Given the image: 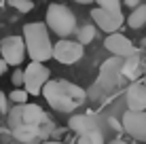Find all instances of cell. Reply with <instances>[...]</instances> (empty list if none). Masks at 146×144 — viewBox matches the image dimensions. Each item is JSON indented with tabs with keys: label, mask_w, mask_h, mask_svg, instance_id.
Instances as JSON below:
<instances>
[{
	"label": "cell",
	"mask_w": 146,
	"mask_h": 144,
	"mask_svg": "<svg viewBox=\"0 0 146 144\" xmlns=\"http://www.w3.org/2000/svg\"><path fill=\"white\" fill-rule=\"evenodd\" d=\"M9 127H11L15 140L21 144H32L36 140H44L53 131V123L49 115L36 104L26 106H13L7 115Z\"/></svg>",
	"instance_id": "obj_1"
},
{
	"label": "cell",
	"mask_w": 146,
	"mask_h": 144,
	"mask_svg": "<svg viewBox=\"0 0 146 144\" xmlns=\"http://www.w3.org/2000/svg\"><path fill=\"white\" fill-rule=\"evenodd\" d=\"M42 98L55 112H74L89 100V93L83 87L66 78H51L42 89Z\"/></svg>",
	"instance_id": "obj_2"
},
{
	"label": "cell",
	"mask_w": 146,
	"mask_h": 144,
	"mask_svg": "<svg viewBox=\"0 0 146 144\" xmlns=\"http://www.w3.org/2000/svg\"><path fill=\"white\" fill-rule=\"evenodd\" d=\"M23 42L26 53L36 64H44L53 57V42L49 36V28L42 21H32L23 26Z\"/></svg>",
	"instance_id": "obj_3"
},
{
	"label": "cell",
	"mask_w": 146,
	"mask_h": 144,
	"mask_svg": "<svg viewBox=\"0 0 146 144\" xmlns=\"http://www.w3.org/2000/svg\"><path fill=\"white\" fill-rule=\"evenodd\" d=\"M121 70H123V59H119V57L106 59L102 64V68H100V76L95 81L93 89L89 91V98L91 100H100V98H106L108 93H112L119 87V81L123 76Z\"/></svg>",
	"instance_id": "obj_4"
},
{
	"label": "cell",
	"mask_w": 146,
	"mask_h": 144,
	"mask_svg": "<svg viewBox=\"0 0 146 144\" xmlns=\"http://www.w3.org/2000/svg\"><path fill=\"white\" fill-rule=\"evenodd\" d=\"M44 17H47V28L62 40H68V36L76 32V15L66 4H49Z\"/></svg>",
	"instance_id": "obj_5"
},
{
	"label": "cell",
	"mask_w": 146,
	"mask_h": 144,
	"mask_svg": "<svg viewBox=\"0 0 146 144\" xmlns=\"http://www.w3.org/2000/svg\"><path fill=\"white\" fill-rule=\"evenodd\" d=\"M49 81H51L49 78V68L44 64L30 62L23 68V89H26L28 96H32V98L42 96V89Z\"/></svg>",
	"instance_id": "obj_6"
},
{
	"label": "cell",
	"mask_w": 146,
	"mask_h": 144,
	"mask_svg": "<svg viewBox=\"0 0 146 144\" xmlns=\"http://www.w3.org/2000/svg\"><path fill=\"white\" fill-rule=\"evenodd\" d=\"M26 55L23 36H7L0 40V57L7 62V66H19Z\"/></svg>",
	"instance_id": "obj_7"
},
{
	"label": "cell",
	"mask_w": 146,
	"mask_h": 144,
	"mask_svg": "<svg viewBox=\"0 0 146 144\" xmlns=\"http://www.w3.org/2000/svg\"><path fill=\"white\" fill-rule=\"evenodd\" d=\"M85 55V47L78 44L76 40H59L53 44V59L64 66H72V64L80 62Z\"/></svg>",
	"instance_id": "obj_8"
},
{
	"label": "cell",
	"mask_w": 146,
	"mask_h": 144,
	"mask_svg": "<svg viewBox=\"0 0 146 144\" xmlns=\"http://www.w3.org/2000/svg\"><path fill=\"white\" fill-rule=\"evenodd\" d=\"M91 19H93L95 26L102 30V32H106L108 36L110 34H117L121 30V26L125 23L123 11L121 13H112V11H104V9H100V7L91 9Z\"/></svg>",
	"instance_id": "obj_9"
},
{
	"label": "cell",
	"mask_w": 146,
	"mask_h": 144,
	"mask_svg": "<svg viewBox=\"0 0 146 144\" xmlns=\"http://www.w3.org/2000/svg\"><path fill=\"white\" fill-rule=\"evenodd\" d=\"M121 125L127 136H131L133 140L146 144V112H129L125 110V115L121 117Z\"/></svg>",
	"instance_id": "obj_10"
},
{
	"label": "cell",
	"mask_w": 146,
	"mask_h": 144,
	"mask_svg": "<svg viewBox=\"0 0 146 144\" xmlns=\"http://www.w3.org/2000/svg\"><path fill=\"white\" fill-rule=\"evenodd\" d=\"M104 47H106V51L112 53V57H119V59H127V57H133V55H135L133 42L129 40L125 34H119V32L106 36Z\"/></svg>",
	"instance_id": "obj_11"
},
{
	"label": "cell",
	"mask_w": 146,
	"mask_h": 144,
	"mask_svg": "<svg viewBox=\"0 0 146 144\" xmlns=\"http://www.w3.org/2000/svg\"><path fill=\"white\" fill-rule=\"evenodd\" d=\"M125 102L129 112H146V85L142 81H135L127 87Z\"/></svg>",
	"instance_id": "obj_12"
},
{
	"label": "cell",
	"mask_w": 146,
	"mask_h": 144,
	"mask_svg": "<svg viewBox=\"0 0 146 144\" xmlns=\"http://www.w3.org/2000/svg\"><path fill=\"white\" fill-rule=\"evenodd\" d=\"M70 129L76 131L78 136L91 131H102V119L95 115H74L70 119Z\"/></svg>",
	"instance_id": "obj_13"
},
{
	"label": "cell",
	"mask_w": 146,
	"mask_h": 144,
	"mask_svg": "<svg viewBox=\"0 0 146 144\" xmlns=\"http://www.w3.org/2000/svg\"><path fill=\"white\" fill-rule=\"evenodd\" d=\"M121 74H123L125 78H129V81H133V83H135V78L142 74V64H140L138 53H135L133 57L123 59V70H121Z\"/></svg>",
	"instance_id": "obj_14"
},
{
	"label": "cell",
	"mask_w": 146,
	"mask_h": 144,
	"mask_svg": "<svg viewBox=\"0 0 146 144\" xmlns=\"http://www.w3.org/2000/svg\"><path fill=\"white\" fill-rule=\"evenodd\" d=\"M127 26L131 28V30H140V28H144L146 26V4H140L135 11H131L127 15Z\"/></svg>",
	"instance_id": "obj_15"
},
{
	"label": "cell",
	"mask_w": 146,
	"mask_h": 144,
	"mask_svg": "<svg viewBox=\"0 0 146 144\" xmlns=\"http://www.w3.org/2000/svg\"><path fill=\"white\" fill-rule=\"evenodd\" d=\"M95 34H98V28L95 26H83L76 30V42L83 44V47H87L89 42L95 40Z\"/></svg>",
	"instance_id": "obj_16"
},
{
	"label": "cell",
	"mask_w": 146,
	"mask_h": 144,
	"mask_svg": "<svg viewBox=\"0 0 146 144\" xmlns=\"http://www.w3.org/2000/svg\"><path fill=\"white\" fill-rule=\"evenodd\" d=\"M76 144H104V131L83 133V136H78V142Z\"/></svg>",
	"instance_id": "obj_17"
},
{
	"label": "cell",
	"mask_w": 146,
	"mask_h": 144,
	"mask_svg": "<svg viewBox=\"0 0 146 144\" xmlns=\"http://www.w3.org/2000/svg\"><path fill=\"white\" fill-rule=\"evenodd\" d=\"M28 93H26V89H13V91L11 93H9V100H11L13 104H15V106H26V104H28Z\"/></svg>",
	"instance_id": "obj_18"
},
{
	"label": "cell",
	"mask_w": 146,
	"mask_h": 144,
	"mask_svg": "<svg viewBox=\"0 0 146 144\" xmlns=\"http://www.w3.org/2000/svg\"><path fill=\"white\" fill-rule=\"evenodd\" d=\"M98 7L104 9V11H112V13H121V7L123 4L119 0H98Z\"/></svg>",
	"instance_id": "obj_19"
},
{
	"label": "cell",
	"mask_w": 146,
	"mask_h": 144,
	"mask_svg": "<svg viewBox=\"0 0 146 144\" xmlns=\"http://www.w3.org/2000/svg\"><path fill=\"white\" fill-rule=\"evenodd\" d=\"M9 7L15 9V11H19V13H30L34 9V2H26V0H11Z\"/></svg>",
	"instance_id": "obj_20"
},
{
	"label": "cell",
	"mask_w": 146,
	"mask_h": 144,
	"mask_svg": "<svg viewBox=\"0 0 146 144\" xmlns=\"http://www.w3.org/2000/svg\"><path fill=\"white\" fill-rule=\"evenodd\" d=\"M11 83L15 85V89H21L19 85H23V70L15 68V72H13V76H11Z\"/></svg>",
	"instance_id": "obj_21"
},
{
	"label": "cell",
	"mask_w": 146,
	"mask_h": 144,
	"mask_svg": "<svg viewBox=\"0 0 146 144\" xmlns=\"http://www.w3.org/2000/svg\"><path fill=\"white\" fill-rule=\"evenodd\" d=\"M0 110H2L4 115H9V110H11V108H9V96L2 93V91H0Z\"/></svg>",
	"instance_id": "obj_22"
},
{
	"label": "cell",
	"mask_w": 146,
	"mask_h": 144,
	"mask_svg": "<svg viewBox=\"0 0 146 144\" xmlns=\"http://www.w3.org/2000/svg\"><path fill=\"white\" fill-rule=\"evenodd\" d=\"M140 4H142V2H138V0H125V7H129L131 11H135V9H138Z\"/></svg>",
	"instance_id": "obj_23"
},
{
	"label": "cell",
	"mask_w": 146,
	"mask_h": 144,
	"mask_svg": "<svg viewBox=\"0 0 146 144\" xmlns=\"http://www.w3.org/2000/svg\"><path fill=\"white\" fill-rule=\"evenodd\" d=\"M7 70H9V66H7V62H4V59H2V57H0V76H2V74H4V72H7Z\"/></svg>",
	"instance_id": "obj_24"
},
{
	"label": "cell",
	"mask_w": 146,
	"mask_h": 144,
	"mask_svg": "<svg viewBox=\"0 0 146 144\" xmlns=\"http://www.w3.org/2000/svg\"><path fill=\"white\" fill-rule=\"evenodd\" d=\"M108 144H127V142H123V140H119V138H117V140H112V142H108Z\"/></svg>",
	"instance_id": "obj_25"
},
{
	"label": "cell",
	"mask_w": 146,
	"mask_h": 144,
	"mask_svg": "<svg viewBox=\"0 0 146 144\" xmlns=\"http://www.w3.org/2000/svg\"><path fill=\"white\" fill-rule=\"evenodd\" d=\"M142 49H144V51H146V36L142 38Z\"/></svg>",
	"instance_id": "obj_26"
},
{
	"label": "cell",
	"mask_w": 146,
	"mask_h": 144,
	"mask_svg": "<svg viewBox=\"0 0 146 144\" xmlns=\"http://www.w3.org/2000/svg\"><path fill=\"white\" fill-rule=\"evenodd\" d=\"M40 144H64V142H49L47 140V142H40Z\"/></svg>",
	"instance_id": "obj_27"
}]
</instances>
